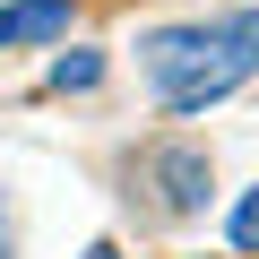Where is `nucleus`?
Returning a JSON list of instances; mask_svg holds the SVG:
<instances>
[{
  "label": "nucleus",
  "mask_w": 259,
  "mask_h": 259,
  "mask_svg": "<svg viewBox=\"0 0 259 259\" xmlns=\"http://www.w3.org/2000/svg\"><path fill=\"white\" fill-rule=\"evenodd\" d=\"M87 259H121V250H112V242H95V250H87Z\"/></svg>",
  "instance_id": "0eeeda50"
},
{
  "label": "nucleus",
  "mask_w": 259,
  "mask_h": 259,
  "mask_svg": "<svg viewBox=\"0 0 259 259\" xmlns=\"http://www.w3.org/2000/svg\"><path fill=\"white\" fill-rule=\"evenodd\" d=\"M52 35H69V0H9V9H0V52L52 44Z\"/></svg>",
  "instance_id": "7ed1b4c3"
},
{
  "label": "nucleus",
  "mask_w": 259,
  "mask_h": 259,
  "mask_svg": "<svg viewBox=\"0 0 259 259\" xmlns=\"http://www.w3.org/2000/svg\"><path fill=\"white\" fill-rule=\"evenodd\" d=\"M95 78H104V61H95V52H61V61H52V87H61V95H87Z\"/></svg>",
  "instance_id": "20e7f679"
},
{
  "label": "nucleus",
  "mask_w": 259,
  "mask_h": 259,
  "mask_svg": "<svg viewBox=\"0 0 259 259\" xmlns=\"http://www.w3.org/2000/svg\"><path fill=\"white\" fill-rule=\"evenodd\" d=\"M0 259H9V207H0Z\"/></svg>",
  "instance_id": "423d86ee"
},
{
  "label": "nucleus",
  "mask_w": 259,
  "mask_h": 259,
  "mask_svg": "<svg viewBox=\"0 0 259 259\" xmlns=\"http://www.w3.org/2000/svg\"><path fill=\"white\" fill-rule=\"evenodd\" d=\"M250 69H259V9H233V18H207V26H164L147 44V78H156L164 112H207Z\"/></svg>",
  "instance_id": "f257e3e1"
},
{
  "label": "nucleus",
  "mask_w": 259,
  "mask_h": 259,
  "mask_svg": "<svg viewBox=\"0 0 259 259\" xmlns=\"http://www.w3.org/2000/svg\"><path fill=\"white\" fill-rule=\"evenodd\" d=\"M139 182H156V207L164 216H199L207 207V156L199 147H147L139 156Z\"/></svg>",
  "instance_id": "f03ea898"
},
{
  "label": "nucleus",
  "mask_w": 259,
  "mask_h": 259,
  "mask_svg": "<svg viewBox=\"0 0 259 259\" xmlns=\"http://www.w3.org/2000/svg\"><path fill=\"white\" fill-rule=\"evenodd\" d=\"M233 250H259V190H242L233 207Z\"/></svg>",
  "instance_id": "39448f33"
}]
</instances>
